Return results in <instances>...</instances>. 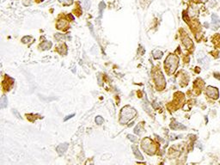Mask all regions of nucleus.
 <instances>
[{
  "mask_svg": "<svg viewBox=\"0 0 220 165\" xmlns=\"http://www.w3.org/2000/svg\"><path fill=\"white\" fill-rule=\"evenodd\" d=\"M54 37H55V39H56L57 40H62L65 39V36H64L63 34H56L54 35Z\"/></svg>",
  "mask_w": 220,
  "mask_h": 165,
  "instance_id": "nucleus-21",
  "label": "nucleus"
},
{
  "mask_svg": "<svg viewBox=\"0 0 220 165\" xmlns=\"http://www.w3.org/2000/svg\"><path fill=\"white\" fill-rule=\"evenodd\" d=\"M73 116H74V114H71V115H68V116H66V118L64 119V120H65V121H66V120H67L68 119H71V118H72V117H73Z\"/></svg>",
  "mask_w": 220,
  "mask_h": 165,
  "instance_id": "nucleus-25",
  "label": "nucleus"
},
{
  "mask_svg": "<svg viewBox=\"0 0 220 165\" xmlns=\"http://www.w3.org/2000/svg\"><path fill=\"white\" fill-rule=\"evenodd\" d=\"M154 81H155V84L156 85V88L159 89V90H162L166 86L165 78L163 77V74L160 71H156L155 73V75H154Z\"/></svg>",
  "mask_w": 220,
  "mask_h": 165,
  "instance_id": "nucleus-4",
  "label": "nucleus"
},
{
  "mask_svg": "<svg viewBox=\"0 0 220 165\" xmlns=\"http://www.w3.org/2000/svg\"><path fill=\"white\" fill-rule=\"evenodd\" d=\"M163 53L160 50H155V51L153 52V57H154V59H156V60L161 59V58L163 57Z\"/></svg>",
  "mask_w": 220,
  "mask_h": 165,
  "instance_id": "nucleus-14",
  "label": "nucleus"
},
{
  "mask_svg": "<svg viewBox=\"0 0 220 165\" xmlns=\"http://www.w3.org/2000/svg\"><path fill=\"white\" fill-rule=\"evenodd\" d=\"M197 60L199 61L200 64L203 65L205 67H207L209 66V63H210V60L208 59V57L206 55H205V53H203L202 52H200L198 53V56H197Z\"/></svg>",
  "mask_w": 220,
  "mask_h": 165,
  "instance_id": "nucleus-5",
  "label": "nucleus"
},
{
  "mask_svg": "<svg viewBox=\"0 0 220 165\" xmlns=\"http://www.w3.org/2000/svg\"><path fill=\"white\" fill-rule=\"evenodd\" d=\"M212 29H214V30H216V29H218L219 28L220 26V19L219 17L217 16V15H215V14H212Z\"/></svg>",
  "mask_w": 220,
  "mask_h": 165,
  "instance_id": "nucleus-7",
  "label": "nucleus"
},
{
  "mask_svg": "<svg viewBox=\"0 0 220 165\" xmlns=\"http://www.w3.org/2000/svg\"><path fill=\"white\" fill-rule=\"evenodd\" d=\"M68 26H69V23L66 19H61L57 23V29H66Z\"/></svg>",
  "mask_w": 220,
  "mask_h": 165,
  "instance_id": "nucleus-8",
  "label": "nucleus"
},
{
  "mask_svg": "<svg viewBox=\"0 0 220 165\" xmlns=\"http://www.w3.org/2000/svg\"><path fill=\"white\" fill-rule=\"evenodd\" d=\"M142 149L146 152L147 154L149 155H154L156 153V145L154 144V142L149 138H146L145 139H143L142 141Z\"/></svg>",
  "mask_w": 220,
  "mask_h": 165,
  "instance_id": "nucleus-3",
  "label": "nucleus"
},
{
  "mask_svg": "<svg viewBox=\"0 0 220 165\" xmlns=\"http://www.w3.org/2000/svg\"><path fill=\"white\" fill-rule=\"evenodd\" d=\"M105 6H106V4H105V3L104 2H101L100 3V4H99V10H100V11H99V19L102 17V11H103V10L105 9Z\"/></svg>",
  "mask_w": 220,
  "mask_h": 165,
  "instance_id": "nucleus-16",
  "label": "nucleus"
},
{
  "mask_svg": "<svg viewBox=\"0 0 220 165\" xmlns=\"http://www.w3.org/2000/svg\"><path fill=\"white\" fill-rule=\"evenodd\" d=\"M103 119H102V116H96V124H98V125H102V123H103Z\"/></svg>",
  "mask_w": 220,
  "mask_h": 165,
  "instance_id": "nucleus-20",
  "label": "nucleus"
},
{
  "mask_svg": "<svg viewBox=\"0 0 220 165\" xmlns=\"http://www.w3.org/2000/svg\"><path fill=\"white\" fill-rule=\"evenodd\" d=\"M83 7L85 10H88L90 7V0H83Z\"/></svg>",
  "mask_w": 220,
  "mask_h": 165,
  "instance_id": "nucleus-17",
  "label": "nucleus"
},
{
  "mask_svg": "<svg viewBox=\"0 0 220 165\" xmlns=\"http://www.w3.org/2000/svg\"><path fill=\"white\" fill-rule=\"evenodd\" d=\"M178 65H179V59L175 54H169L164 62V66L167 69L169 74H173L176 71Z\"/></svg>",
  "mask_w": 220,
  "mask_h": 165,
  "instance_id": "nucleus-2",
  "label": "nucleus"
},
{
  "mask_svg": "<svg viewBox=\"0 0 220 165\" xmlns=\"http://www.w3.org/2000/svg\"><path fill=\"white\" fill-rule=\"evenodd\" d=\"M31 40H32V37H31V36H24V37L22 39V41H23V43H29Z\"/></svg>",
  "mask_w": 220,
  "mask_h": 165,
  "instance_id": "nucleus-19",
  "label": "nucleus"
},
{
  "mask_svg": "<svg viewBox=\"0 0 220 165\" xmlns=\"http://www.w3.org/2000/svg\"><path fill=\"white\" fill-rule=\"evenodd\" d=\"M41 1H43V0H41Z\"/></svg>",
  "mask_w": 220,
  "mask_h": 165,
  "instance_id": "nucleus-27",
  "label": "nucleus"
},
{
  "mask_svg": "<svg viewBox=\"0 0 220 165\" xmlns=\"http://www.w3.org/2000/svg\"><path fill=\"white\" fill-rule=\"evenodd\" d=\"M206 94L209 97L213 98V99H217L219 97V90L217 88L209 86L206 89Z\"/></svg>",
  "mask_w": 220,
  "mask_h": 165,
  "instance_id": "nucleus-6",
  "label": "nucleus"
},
{
  "mask_svg": "<svg viewBox=\"0 0 220 165\" xmlns=\"http://www.w3.org/2000/svg\"><path fill=\"white\" fill-rule=\"evenodd\" d=\"M12 112H13V114H15V115H16L18 119H21V115L17 113V111H16V109H12Z\"/></svg>",
  "mask_w": 220,
  "mask_h": 165,
  "instance_id": "nucleus-24",
  "label": "nucleus"
},
{
  "mask_svg": "<svg viewBox=\"0 0 220 165\" xmlns=\"http://www.w3.org/2000/svg\"><path fill=\"white\" fill-rule=\"evenodd\" d=\"M59 1L64 5H71L73 3V0H59Z\"/></svg>",
  "mask_w": 220,
  "mask_h": 165,
  "instance_id": "nucleus-18",
  "label": "nucleus"
},
{
  "mask_svg": "<svg viewBox=\"0 0 220 165\" xmlns=\"http://www.w3.org/2000/svg\"><path fill=\"white\" fill-rule=\"evenodd\" d=\"M127 137H128V138H129L131 141H133V142H134V143L138 141V138H136V137L133 136V135H130V134H129V135H127Z\"/></svg>",
  "mask_w": 220,
  "mask_h": 165,
  "instance_id": "nucleus-22",
  "label": "nucleus"
},
{
  "mask_svg": "<svg viewBox=\"0 0 220 165\" xmlns=\"http://www.w3.org/2000/svg\"><path fill=\"white\" fill-rule=\"evenodd\" d=\"M170 127L174 130H176V129H186V127L183 126L182 124L181 123H178V122H175V123H172L170 125Z\"/></svg>",
  "mask_w": 220,
  "mask_h": 165,
  "instance_id": "nucleus-13",
  "label": "nucleus"
},
{
  "mask_svg": "<svg viewBox=\"0 0 220 165\" xmlns=\"http://www.w3.org/2000/svg\"><path fill=\"white\" fill-rule=\"evenodd\" d=\"M215 77L220 80V73H215Z\"/></svg>",
  "mask_w": 220,
  "mask_h": 165,
  "instance_id": "nucleus-26",
  "label": "nucleus"
},
{
  "mask_svg": "<svg viewBox=\"0 0 220 165\" xmlns=\"http://www.w3.org/2000/svg\"><path fill=\"white\" fill-rule=\"evenodd\" d=\"M132 148H133V153H134V155L136 156V157H137L138 159H140V160H142V159H143L144 157H143L142 154L140 153L139 150L138 149V147H136L135 145H133V146H132Z\"/></svg>",
  "mask_w": 220,
  "mask_h": 165,
  "instance_id": "nucleus-11",
  "label": "nucleus"
},
{
  "mask_svg": "<svg viewBox=\"0 0 220 165\" xmlns=\"http://www.w3.org/2000/svg\"><path fill=\"white\" fill-rule=\"evenodd\" d=\"M7 104H8V100H7V97H2L1 98V103H0V107L1 108H4L7 107Z\"/></svg>",
  "mask_w": 220,
  "mask_h": 165,
  "instance_id": "nucleus-15",
  "label": "nucleus"
},
{
  "mask_svg": "<svg viewBox=\"0 0 220 165\" xmlns=\"http://www.w3.org/2000/svg\"><path fill=\"white\" fill-rule=\"evenodd\" d=\"M52 46H53V44H52V42L51 41H44V42H42L41 44H40V47H41V49H43V50H48V49H50L51 47H52Z\"/></svg>",
  "mask_w": 220,
  "mask_h": 165,
  "instance_id": "nucleus-12",
  "label": "nucleus"
},
{
  "mask_svg": "<svg viewBox=\"0 0 220 165\" xmlns=\"http://www.w3.org/2000/svg\"><path fill=\"white\" fill-rule=\"evenodd\" d=\"M140 129H141V127L140 126H138L136 128H135V130H134V132H135V133H137V134H140L141 132H140Z\"/></svg>",
  "mask_w": 220,
  "mask_h": 165,
  "instance_id": "nucleus-23",
  "label": "nucleus"
},
{
  "mask_svg": "<svg viewBox=\"0 0 220 165\" xmlns=\"http://www.w3.org/2000/svg\"><path fill=\"white\" fill-rule=\"evenodd\" d=\"M136 115H137V111L133 107H132L130 106H126L121 109L120 123L126 124L132 119H133Z\"/></svg>",
  "mask_w": 220,
  "mask_h": 165,
  "instance_id": "nucleus-1",
  "label": "nucleus"
},
{
  "mask_svg": "<svg viewBox=\"0 0 220 165\" xmlns=\"http://www.w3.org/2000/svg\"><path fill=\"white\" fill-rule=\"evenodd\" d=\"M182 42H183L184 46H185L187 48H188V49L193 46V41H192V40H191L187 35L184 36L183 38H182Z\"/></svg>",
  "mask_w": 220,
  "mask_h": 165,
  "instance_id": "nucleus-10",
  "label": "nucleus"
},
{
  "mask_svg": "<svg viewBox=\"0 0 220 165\" xmlns=\"http://www.w3.org/2000/svg\"><path fill=\"white\" fill-rule=\"evenodd\" d=\"M67 148H68V144L67 143H64V144H60L58 147H57V151H58V153L59 154V155H62V154H64L66 151V150H67Z\"/></svg>",
  "mask_w": 220,
  "mask_h": 165,
  "instance_id": "nucleus-9",
  "label": "nucleus"
}]
</instances>
